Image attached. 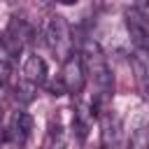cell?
<instances>
[{
	"instance_id": "obj_1",
	"label": "cell",
	"mask_w": 149,
	"mask_h": 149,
	"mask_svg": "<svg viewBox=\"0 0 149 149\" xmlns=\"http://www.w3.org/2000/svg\"><path fill=\"white\" fill-rule=\"evenodd\" d=\"M81 63H84V72L91 77V81L100 88V93H109L112 91V70L107 65V58L100 49V44L91 37H86L81 42Z\"/></svg>"
},
{
	"instance_id": "obj_2",
	"label": "cell",
	"mask_w": 149,
	"mask_h": 149,
	"mask_svg": "<svg viewBox=\"0 0 149 149\" xmlns=\"http://www.w3.org/2000/svg\"><path fill=\"white\" fill-rule=\"evenodd\" d=\"M44 37H47L49 49L61 61H65L72 54V37H70V28H68V23H65L63 16H51L49 19L47 30H44Z\"/></svg>"
},
{
	"instance_id": "obj_3",
	"label": "cell",
	"mask_w": 149,
	"mask_h": 149,
	"mask_svg": "<svg viewBox=\"0 0 149 149\" xmlns=\"http://www.w3.org/2000/svg\"><path fill=\"white\" fill-rule=\"evenodd\" d=\"M61 81H63V86H65L68 93H81V88L86 84V72H84V63H81L79 54H70L63 61Z\"/></svg>"
},
{
	"instance_id": "obj_4",
	"label": "cell",
	"mask_w": 149,
	"mask_h": 149,
	"mask_svg": "<svg viewBox=\"0 0 149 149\" xmlns=\"http://www.w3.org/2000/svg\"><path fill=\"white\" fill-rule=\"evenodd\" d=\"M123 21H126V30L130 35V40L137 44V49H149V19L137 9H126L123 12Z\"/></svg>"
},
{
	"instance_id": "obj_5",
	"label": "cell",
	"mask_w": 149,
	"mask_h": 149,
	"mask_svg": "<svg viewBox=\"0 0 149 149\" xmlns=\"http://www.w3.org/2000/svg\"><path fill=\"white\" fill-rule=\"evenodd\" d=\"M30 130H33V119H30V114H26V112H14V116H12L9 123H7L5 135H7V140H9L12 144L23 147L26 140L30 137Z\"/></svg>"
},
{
	"instance_id": "obj_6",
	"label": "cell",
	"mask_w": 149,
	"mask_h": 149,
	"mask_svg": "<svg viewBox=\"0 0 149 149\" xmlns=\"http://www.w3.org/2000/svg\"><path fill=\"white\" fill-rule=\"evenodd\" d=\"M130 65H133V72H135L140 95L144 100H149V54H147V49H137L130 56Z\"/></svg>"
},
{
	"instance_id": "obj_7",
	"label": "cell",
	"mask_w": 149,
	"mask_h": 149,
	"mask_svg": "<svg viewBox=\"0 0 149 149\" xmlns=\"http://www.w3.org/2000/svg\"><path fill=\"white\" fill-rule=\"evenodd\" d=\"M23 79H28L35 86L47 84V63H44L42 56L33 54V56L26 58V63H23Z\"/></svg>"
},
{
	"instance_id": "obj_8",
	"label": "cell",
	"mask_w": 149,
	"mask_h": 149,
	"mask_svg": "<svg viewBox=\"0 0 149 149\" xmlns=\"http://www.w3.org/2000/svg\"><path fill=\"white\" fill-rule=\"evenodd\" d=\"M93 107L88 109V107H84V105H77L74 107V114H72V128H74V133H77V137L79 140H86V135H88V130H91V123H93Z\"/></svg>"
},
{
	"instance_id": "obj_9",
	"label": "cell",
	"mask_w": 149,
	"mask_h": 149,
	"mask_svg": "<svg viewBox=\"0 0 149 149\" xmlns=\"http://www.w3.org/2000/svg\"><path fill=\"white\" fill-rule=\"evenodd\" d=\"M119 137H121V119H119V114L109 112L102 119V140H105L102 147H107V149L109 147H116Z\"/></svg>"
},
{
	"instance_id": "obj_10",
	"label": "cell",
	"mask_w": 149,
	"mask_h": 149,
	"mask_svg": "<svg viewBox=\"0 0 149 149\" xmlns=\"http://www.w3.org/2000/svg\"><path fill=\"white\" fill-rule=\"evenodd\" d=\"M14 74V54L0 40V84H9Z\"/></svg>"
},
{
	"instance_id": "obj_11",
	"label": "cell",
	"mask_w": 149,
	"mask_h": 149,
	"mask_svg": "<svg viewBox=\"0 0 149 149\" xmlns=\"http://www.w3.org/2000/svg\"><path fill=\"white\" fill-rule=\"evenodd\" d=\"M128 149H149V126L140 123L128 140Z\"/></svg>"
},
{
	"instance_id": "obj_12",
	"label": "cell",
	"mask_w": 149,
	"mask_h": 149,
	"mask_svg": "<svg viewBox=\"0 0 149 149\" xmlns=\"http://www.w3.org/2000/svg\"><path fill=\"white\" fill-rule=\"evenodd\" d=\"M35 88H37V86H35V84H30L28 79L19 81V84H16V88H14V91H16V100H21V102H30V100L35 98Z\"/></svg>"
},
{
	"instance_id": "obj_13",
	"label": "cell",
	"mask_w": 149,
	"mask_h": 149,
	"mask_svg": "<svg viewBox=\"0 0 149 149\" xmlns=\"http://www.w3.org/2000/svg\"><path fill=\"white\" fill-rule=\"evenodd\" d=\"M49 91H51V95H63V93H68L61 79H58V81H51V84H49Z\"/></svg>"
},
{
	"instance_id": "obj_14",
	"label": "cell",
	"mask_w": 149,
	"mask_h": 149,
	"mask_svg": "<svg viewBox=\"0 0 149 149\" xmlns=\"http://www.w3.org/2000/svg\"><path fill=\"white\" fill-rule=\"evenodd\" d=\"M2 133H5V112L0 107V137H2Z\"/></svg>"
},
{
	"instance_id": "obj_15",
	"label": "cell",
	"mask_w": 149,
	"mask_h": 149,
	"mask_svg": "<svg viewBox=\"0 0 149 149\" xmlns=\"http://www.w3.org/2000/svg\"><path fill=\"white\" fill-rule=\"evenodd\" d=\"M49 149H65V147H63L61 142H51V144H49Z\"/></svg>"
},
{
	"instance_id": "obj_16",
	"label": "cell",
	"mask_w": 149,
	"mask_h": 149,
	"mask_svg": "<svg viewBox=\"0 0 149 149\" xmlns=\"http://www.w3.org/2000/svg\"><path fill=\"white\" fill-rule=\"evenodd\" d=\"M56 2H61V5H74V2H79V0H56Z\"/></svg>"
},
{
	"instance_id": "obj_17",
	"label": "cell",
	"mask_w": 149,
	"mask_h": 149,
	"mask_svg": "<svg viewBox=\"0 0 149 149\" xmlns=\"http://www.w3.org/2000/svg\"><path fill=\"white\" fill-rule=\"evenodd\" d=\"M137 5L140 7H149V0H137Z\"/></svg>"
},
{
	"instance_id": "obj_18",
	"label": "cell",
	"mask_w": 149,
	"mask_h": 149,
	"mask_svg": "<svg viewBox=\"0 0 149 149\" xmlns=\"http://www.w3.org/2000/svg\"><path fill=\"white\" fill-rule=\"evenodd\" d=\"M100 149H107V147H100Z\"/></svg>"
}]
</instances>
